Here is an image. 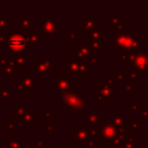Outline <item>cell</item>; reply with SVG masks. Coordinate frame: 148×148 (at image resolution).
Wrapping results in <instances>:
<instances>
[{
  "instance_id": "obj_1",
  "label": "cell",
  "mask_w": 148,
  "mask_h": 148,
  "mask_svg": "<svg viewBox=\"0 0 148 148\" xmlns=\"http://www.w3.org/2000/svg\"><path fill=\"white\" fill-rule=\"evenodd\" d=\"M58 99L62 101L69 111H83L90 106V101H85L81 95L77 93L75 87H71L69 90L61 92Z\"/></svg>"
},
{
  "instance_id": "obj_2",
  "label": "cell",
  "mask_w": 148,
  "mask_h": 148,
  "mask_svg": "<svg viewBox=\"0 0 148 148\" xmlns=\"http://www.w3.org/2000/svg\"><path fill=\"white\" fill-rule=\"evenodd\" d=\"M114 40L115 45L123 51H133L141 52V46L135 37L127 32H114Z\"/></svg>"
},
{
  "instance_id": "obj_3",
  "label": "cell",
  "mask_w": 148,
  "mask_h": 148,
  "mask_svg": "<svg viewBox=\"0 0 148 148\" xmlns=\"http://www.w3.org/2000/svg\"><path fill=\"white\" fill-rule=\"evenodd\" d=\"M6 42L9 49L13 54L21 53L27 46H29V41L27 40L25 35H21L19 33H14V32H9L7 34Z\"/></svg>"
},
{
  "instance_id": "obj_4",
  "label": "cell",
  "mask_w": 148,
  "mask_h": 148,
  "mask_svg": "<svg viewBox=\"0 0 148 148\" xmlns=\"http://www.w3.org/2000/svg\"><path fill=\"white\" fill-rule=\"evenodd\" d=\"M99 133H101V137L105 141H114L119 134V127L116 125L113 120H106L99 129Z\"/></svg>"
},
{
  "instance_id": "obj_5",
  "label": "cell",
  "mask_w": 148,
  "mask_h": 148,
  "mask_svg": "<svg viewBox=\"0 0 148 148\" xmlns=\"http://www.w3.org/2000/svg\"><path fill=\"white\" fill-rule=\"evenodd\" d=\"M90 68V65H88L87 61L85 60H68L67 62V71L68 73H77L83 74Z\"/></svg>"
},
{
  "instance_id": "obj_6",
  "label": "cell",
  "mask_w": 148,
  "mask_h": 148,
  "mask_svg": "<svg viewBox=\"0 0 148 148\" xmlns=\"http://www.w3.org/2000/svg\"><path fill=\"white\" fill-rule=\"evenodd\" d=\"M133 65L135 69L148 74V55L144 52H137Z\"/></svg>"
},
{
  "instance_id": "obj_7",
  "label": "cell",
  "mask_w": 148,
  "mask_h": 148,
  "mask_svg": "<svg viewBox=\"0 0 148 148\" xmlns=\"http://www.w3.org/2000/svg\"><path fill=\"white\" fill-rule=\"evenodd\" d=\"M42 32L46 37L54 35L58 29V19L57 18H46L42 23Z\"/></svg>"
},
{
  "instance_id": "obj_8",
  "label": "cell",
  "mask_w": 148,
  "mask_h": 148,
  "mask_svg": "<svg viewBox=\"0 0 148 148\" xmlns=\"http://www.w3.org/2000/svg\"><path fill=\"white\" fill-rule=\"evenodd\" d=\"M36 67H37L38 73H48L49 70L53 69V62L49 58V56L46 55L44 60H36Z\"/></svg>"
},
{
  "instance_id": "obj_9",
  "label": "cell",
  "mask_w": 148,
  "mask_h": 148,
  "mask_svg": "<svg viewBox=\"0 0 148 148\" xmlns=\"http://www.w3.org/2000/svg\"><path fill=\"white\" fill-rule=\"evenodd\" d=\"M72 83H73L72 78H54V84L60 91V93L69 90L72 87Z\"/></svg>"
},
{
  "instance_id": "obj_10",
  "label": "cell",
  "mask_w": 148,
  "mask_h": 148,
  "mask_svg": "<svg viewBox=\"0 0 148 148\" xmlns=\"http://www.w3.org/2000/svg\"><path fill=\"white\" fill-rule=\"evenodd\" d=\"M99 91H101V95L103 97L109 99L114 92V81L111 78L106 79V82L101 83L99 85Z\"/></svg>"
},
{
  "instance_id": "obj_11",
  "label": "cell",
  "mask_w": 148,
  "mask_h": 148,
  "mask_svg": "<svg viewBox=\"0 0 148 148\" xmlns=\"http://www.w3.org/2000/svg\"><path fill=\"white\" fill-rule=\"evenodd\" d=\"M76 54L79 60H85L88 61L90 59V49H88V47L86 46H77L76 48Z\"/></svg>"
},
{
  "instance_id": "obj_12",
  "label": "cell",
  "mask_w": 148,
  "mask_h": 148,
  "mask_svg": "<svg viewBox=\"0 0 148 148\" xmlns=\"http://www.w3.org/2000/svg\"><path fill=\"white\" fill-rule=\"evenodd\" d=\"M25 38L29 41V45H34L39 47L40 44H41V36H40L39 32H35V33H32V32H27L25 34Z\"/></svg>"
},
{
  "instance_id": "obj_13",
  "label": "cell",
  "mask_w": 148,
  "mask_h": 148,
  "mask_svg": "<svg viewBox=\"0 0 148 148\" xmlns=\"http://www.w3.org/2000/svg\"><path fill=\"white\" fill-rule=\"evenodd\" d=\"M10 60L13 62V64H14L17 69H21L23 67V65H25V62H27V56L21 55V54H13L11 56Z\"/></svg>"
},
{
  "instance_id": "obj_14",
  "label": "cell",
  "mask_w": 148,
  "mask_h": 148,
  "mask_svg": "<svg viewBox=\"0 0 148 148\" xmlns=\"http://www.w3.org/2000/svg\"><path fill=\"white\" fill-rule=\"evenodd\" d=\"M123 27V18H120L118 14H114L110 21V27H113L114 32H120Z\"/></svg>"
},
{
  "instance_id": "obj_15",
  "label": "cell",
  "mask_w": 148,
  "mask_h": 148,
  "mask_svg": "<svg viewBox=\"0 0 148 148\" xmlns=\"http://www.w3.org/2000/svg\"><path fill=\"white\" fill-rule=\"evenodd\" d=\"M136 54L137 51H133V50H129V51H123V54L120 56V60H127L129 64H134L136 58Z\"/></svg>"
},
{
  "instance_id": "obj_16",
  "label": "cell",
  "mask_w": 148,
  "mask_h": 148,
  "mask_svg": "<svg viewBox=\"0 0 148 148\" xmlns=\"http://www.w3.org/2000/svg\"><path fill=\"white\" fill-rule=\"evenodd\" d=\"M16 70H17V68L15 67V65L13 64V62L11 61V60L8 63L3 66V71H4V73L6 74L8 78H12L13 75L16 73Z\"/></svg>"
},
{
  "instance_id": "obj_17",
  "label": "cell",
  "mask_w": 148,
  "mask_h": 148,
  "mask_svg": "<svg viewBox=\"0 0 148 148\" xmlns=\"http://www.w3.org/2000/svg\"><path fill=\"white\" fill-rule=\"evenodd\" d=\"M21 83L25 85V91H27V92H29V91L32 90V88H33V87L35 86V84H36L35 79H34L33 77L31 76V74H29V73L25 75V78L21 79Z\"/></svg>"
},
{
  "instance_id": "obj_18",
  "label": "cell",
  "mask_w": 148,
  "mask_h": 148,
  "mask_svg": "<svg viewBox=\"0 0 148 148\" xmlns=\"http://www.w3.org/2000/svg\"><path fill=\"white\" fill-rule=\"evenodd\" d=\"M35 117V111H27L25 113V115L23 116V118L21 119V124L25 125H35L36 121L34 119Z\"/></svg>"
},
{
  "instance_id": "obj_19",
  "label": "cell",
  "mask_w": 148,
  "mask_h": 148,
  "mask_svg": "<svg viewBox=\"0 0 148 148\" xmlns=\"http://www.w3.org/2000/svg\"><path fill=\"white\" fill-rule=\"evenodd\" d=\"M95 18H86L84 23L81 25V31L82 32H91L95 27Z\"/></svg>"
},
{
  "instance_id": "obj_20",
  "label": "cell",
  "mask_w": 148,
  "mask_h": 148,
  "mask_svg": "<svg viewBox=\"0 0 148 148\" xmlns=\"http://www.w3.org/2000/svg\"><path fill=\"white\" fill-rule=\"evenodd\" d=\"M72 136H73V138H75L78 142H80V143L87 142V140H88V136H87L85 130H77Z\"/></svg>"
},
{
  "instance_id": "obj_21",
  "label": "cell",
  "mask_w": 148,
  "mask_h": 148,
  "mask_svg": "<svg viewBox=\"0 0 148 148\" xmlns=\"http://www.w3.org/2000/svg\"><path fill=\"white\" fill-rule=\"evenodd\" d=\"M128 76L133 80V82H137V79L141 78V71L135 69V68H131V69H128Z\"/></svg>"
},
{
  "instance_id": "obj_22",
  "label": "cell",
  "mask_w": 148,
  "mask_h": 148,
  "mask_svg": "<svg viewBox=\"0 0 148 148\" xmlns=\"http://www.w3.org/2000/svg\"><path fill=\"white\" fill-rule=\"evenodd\" d=\"M27 109H25V107H17L16 109L14 110V111H12V115L13 116H15L16 117V119L17 120H21V119L23 118V116L25 115V113H27Z\"/></svg>"
},
{
  "instance_id": "obj_23",
  "label": "cell",
  "mask_w": 148,
  "mask_h": 148,
  "mask_svg": "<svg viewBox=\"0 0 148 148\" xmlns=\"http://www.w3.org/2000/svg\"><path fill=\"white\" fill-rule=\"evenodd\" d=\"M99 123V116H97L95 113H90L86 117V124L87 125H93V124Z\"/></svg>"
},
{
  "instance_id": "obj_24",
  "label": "cell",
  "mask_w": 148,
  "mask_h": 148,
  "mask_svg": "<svg viewBox=\"0 0 148 148\" xmlns=\"http://www.w3.org/2000/svg\"><path fill=\"white\" fill-rule=\"evenodd\" d=\"M85 132H86L89 139L95 140V139H97V138H101V133H99V130H97V129H86Z\"/></svg>"
},
{
  "instance_id": "obj_25",
  "label": "cell",
  "mask_w": 148,
  "mask_h": 148,
  "mask_svg": "<svg viewBox=\"0 0 148 148\" xmlns=\"http://www.w3.org/2000/svg\"><path fill=\"white\" fill-rule=\"evenodd\" d=\"M90 36H91V40L95 41V40H99V38L103 37L105 33H103V31H101L99 29H93L92 31L90 32Z\"/></svg>"
},
{
  "instance_id": "obj_26",
  "label": "cell",
  "mask_w": 148,
  "mask_h": 148,
  "mask_svg": "<svg viewBox=\"0 0 148 148\" xmlns=\"http://www.w3.org/2000/svg\"><path fill=\"white\" fill-rule=\"evenodd\" d=\"M8 148H21V139H8Z\"/></svg>"
},
{
  "instance_id": "obj_27",
  "label": "cell",
  "mask_w": 148,
  "mask_h": 148,
  "mask_svg": "<svg viewBox=\"0 0 148 148\" xmlns=\"http://www.w3.org/2000/svg\"><path fill=\"white\" fill-rule=\"evenodd\" d=\"M105 45V42L103 41H99V40H95V41H91L90 43V48L93 50H97V51H99L101 47Z\"/></svg>"
},
{
  "instance_id": "obj_28",
  "label": "cell",
  "mask_w": 148,
  "mask_h": 148,
  "mask_svg": "<svg viewBox=\"0 0 148 148\" xmlns=\"http://www.w3.org/2000/svg\"><path fill=\"white\" fill-rule=\"evenodd\" d=\"M0 95L2 97L3 101H7L8 97H10L11 92L9 90H7L6 88H1V90H0Z\"/></svg>"
},
{
  "instance_id": "obj_29",
  "label": "cell",
  "mask_w": 148,
  "mask_h": 148,
  "mask_svg": "<svg viewBox=\"0 0 148 148\" xmlns=\"http://www.w3.org/2000/svg\"><path fill=\"white\" fill-rule=\"evenodd\" d=\"M16 127V120H8L7 122V130H8V134H11L13 129Z\"/></svg>"
},
{
  "instance_id": "obj_30",
  "label": "cell",
  "mask_w": 148,
  "mask_h": 148,
  "mask_svg": "<svg viewBox=\"0 0 148 148\" xmlns=\"http://www.w3.org/2000/svg\"><path fill=\"white\" fill-rule=\"evenodd\" d=\"M114 145L116 146V147H119V148H124V146H125V144H124V141L123 139H122L120 136H117V137L115 138V140H114Z\"/></svg>"
},
{
  "instance_id": "obj_31",
  "label": "cell",
  "mask_w": 148,
  "mask_h": 148,
  "mask_svg": "<svg viewBox=\"0 0 148 148\" xmlns=\"http://www.w3.org/2000/svg\"><path fill=\"white\" fill-rule=\"evenodd\" d=\"M142 127V122L141 120H136V121L132 122V124L130 125V129H135V130H139Z\"/></svg>"
},
{
  "instance_id": "obj_32",
  "label": "cell",
  "mask_w": 148,
  "mask_h": 148,
  "mask_svg": "<svg viewBox=\"0 0 148 148\" xmlns=\"http://www.w3.org/2000/svg\"><path fill=\"white\" fill-rule=\"evenodd\" d=\"M124 148H137L136 147V139L135 138H132V139H129L127 142H126Z\"/></svg>"
},
{
  "instance_id": "obj_33",
  "label": "cell",
  "mask_w": 148,
  "mask_h": 148,
  "mask_svg": "<svg viewBox=\"0 0 148 148\" xmlns=\"http://www.w3.org/2000/svg\"><path fill=\"white\" fill-rule=\"evenodd\" d=\"M113 77L115 79H117L118 81H123L125 80L126 78L128 77V74H119V73H115L113 75Z\"/></svg>"
},
{
  "instance_id": "obj_34",
  "label": "cell",
  "mask_w": 148,
  "mask_h": 148,
  "mask_svg": "<svg viewBox=\"0 0 148 148\" xmlns=\"http://www.w3.org/2000/svg\"><path fill=\"white\" fill-rule=\"evenodd\" d=\"M123 90H124V92H131V91L133 90V86H132V83L124 82V84H123Z\"/></svg>"
},
{
  "instance_id": "obj_35",
  "label": "cell",
  "mask_w": 148,
  "mask_h": 148,
  "mask_svg": "<svg viewBox=\"0 0 148 148\" xmlns=\"http://www.w3.org/2000/svg\"><path fill=\"white\" fill-rule=\"evenodd\" d=\"M132 109H133L134 111H142L143 112L146 110V108H145V106L140 107V106L137 105V101H133V103H132Z\"/></svg>"
},
{
  "instance_id": "obj_36",
  "label": "cell",
  "mask_w": 148,
  "mask_h": 148,
  "mask_svg": "<svg viewBox=\"0 0 148 148\" xmlns=\"http://www.w3.org/2000/svg\"><path fill=\"white\" fill-rule=\"evenodd\" d=\"M44 117L48 120H53L54 119V112L53 111H45L44 112Z\"/></svg>"
},
{
  "instance_id": "obj_37",
  "label": "cell",
  "mask_w": 148,
  "mask_h": 148,
  "mask_svg": "<svg viewBox=\"0 0 148 148\" xmlns=\"http://www.w3.org/2000/svg\"><path fill=\"white\" fill-rule=\"evenodd\" d=\"M35 145H36V147H38V148H42L45 145V141H44L43 139L37 138V139L35 140Z\"/></svg>"
},
{
  "instance_id": "obj_38",
  "label": "cell",
  "mask_w": 148,
  "mask_h": 148,
  "mask_svg": "<svg viewBox=\"0 0 148 148\" xmlns=\"http://www.w3.org/2000/svg\"><path fill=\"white\" fill-rule=\"evenodd\" d=\"M10 60H8V57L5 55H0V64L4 66L5 64H7Z\"/></svg>"
},
{
  "instance_id": "obj_39",
  "label": "cell",
  "mask_w": 148,
  "mask_h": 148,
  "mask_svg": "<svg viewBox=\"0 0 148 148\" xmlns=\"http://www.w3.org/2000/svg\"><path fill=\"white\" fill-rule=\"evenodd\" d=\"M55 128H54L53 125L51 124H48V125H45V133L48 134V133H53Z\"/></svg>"
},
{
  "instance_id": "obj_40",
  "label": "cell",
  "mask_w": 148,
  "mask_h": 148,
  "mask_svg": "<svg viewBox=\"0 0 148 148\" xmlns=\"http://www.w3.org/2000/svg\"><path fill=\"white\" fill-rule=\"evenodd\" d=\"M4 42H6V37L4 36V33H3V29H0V46H3Z\"/></svg>"
},
{
  "instance_id": "obj_41",
  "label": "cell",
  "mask_w": 148,
  "mask_h": 148,
  "mask_svg": "<svg viewBox=\"0 0 148 148\" xmlns=\"http://www.w3.org/2000/svg\"><path fill=\"white\" fill-rule=\"evenodd\" d=\"M31 25V19L29 18H23L21 19V27H29Z\"/></svg>"
},
{
  "instance_id": "obj_42",
  "label": "cell",
  "mask_w": 148,
  "mask_h": 148,
  "mask_svg": "<svg viewBox=\"0 0 148 148\" xmlns=\"http://www.w3.org/2000/svg\"><path fill=\"white\" fill-rule=\"evenodd\" d=\"M8 27V19L7 18H0V29Z\"/></svg>"
},
{
  "instance_id": "obj_43",
  "label": "cell",
  "mask_w": 148,
  "mask_h": 148,
  "mask_svg": "<svg viewBox=\"0 0 148 148\" xmlns=\"http://www.w3.org/2000/svg\"><path fill=\"white\" fill-rule=\"evenodd\" d=\"M76 40V34L74 33H69L67 35V41H75Z\"/></svg>"
},
{
  "instance_id": "obj_44",
  "label": "cell",
  "mask_w": 148,
  "mask_h": 148,
  "mask_svg": "<svg viewBox=\"0 0 148 148\" xmlns=\"http://www.w3.org/2000/svg\"><path fill=\"white\" fill-rule=\"evenodd\" d=\"M16 89H17V91H18V92H21V91L25 90V85H23V83L19 82V83H17V84H16Z\"/></svg>"
},
{
  "instance_id": "obj_45",
  "label": "cell",
  "mask_w": 148,
  "mask_h": 148,
  "mask_svg": "<svg viewBox=\"0 0 148 148\" xmlns=\"http://www.w3.org/2000/svg\"><path fill=\"white\" fill-rule=\"evenodd\" d=\"M86 144H87V147L88 148H92V147H95V140H92V139H89L88 138V140H87V142H86Z\"/></svg>"
},
{
  "instance_id": "obj_46",
  "label": "cell",
  "mask_w": 148,
  "mask_h": 148,
  "mask_svg": "<svg viewBox=\"0 0 148 148\" xmlns=\"http://www.w3.org/2000/svg\"><path fill=\"white\" fill-rule=\"evenodd\" d=\"M141 118L142 120H148V111H143L141 113Z\"/></svg>"
},
{
  "instance_id": "obj_47",
  "label": "cell",
  "mask_w": 148,
  "mask_h": 148,
  "mask_svg": "<svg viewBox=\"0 0 148 148\" xmlns=\"http://www.w3.org/2000/svg\"><path fill=\"white\" fill-rule=\"evenodd\" d=\"M97 101H109V99H107V97H101V95H99V97H97Z\"/></svg>"
},
{
  "instance_id": "obj_48",
  "label": "cell",
  "mask_w": 148,
  "mask_h": 148,
  "mask_svg": "<svg viewBox=\"0 0 148 148\" xmlns=\"http://www.w3.org/2000/svg\"><path fill=\"white\" fill-rule=\"evenodd\" d=\"M89 60H90L91 63H92V64H97V63H99V60H97V58L95 57V56H91L90 59H89Z\"/></svg>"
},
{
  "instance_id": "obj_49",
  "label": "cell",
  "mask_w": 148,
  "mask_h": 148,
  "mask_svg": "<svg viewBox=\"0 0 148 148\" xmlns=\"http://www.w3.org/2000/svg\"><path fill=\"white\" fill-rule=\"evenodd\" d=\"M77 148H88V147H83L80 142H78V143H77Z\"/></svg>"
},
{
  "instance_id": "obj_50",
  "label": "cell",
  "mask_w": 148,
  "mask_h": 148,
  "mask_svg": "<svg viewBox=\"0 0 148 148\" xmlns=\"http://www.w3.org/2000/svg\"><path fill=\"white\" fill-rule=\"evenodd\" d=\"M146 31H147V32H148V25H147V29H146Z\"/></svg>"
}]
</instances>
